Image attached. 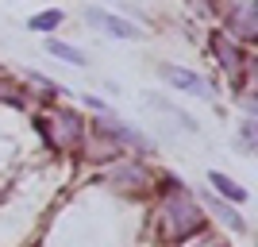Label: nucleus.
<instances>
[{
	"mask_svg": "<svg viewBox=\"0 0 258 247\" xmlns=\"http://www.w3.org/2000/svg\"><path fill=\"white\" fill-rule=\"evenodd\" d=\"M197 228H201V209H197V201L189 197V189L166 197V205H162V236L177 243V239L193 236Z\"/></svg>",
	"mask_w": 258,
	"mask_h": 247,
	"instance_id": "1",
	"label": "nucleus"
},
{
	"mask_svg": "<svg viewBox=\"0 0 258 247\" xmlns=\"http://www.w3.org/2000/svg\"><path fill=\"white\" fill-rule=\"evenodd\" d=\"M97 135L100 139H108V143H123V147H135L139 155H154V143L143 135V131H135V128H127L123 120H116V116H100L97 120Z\"/></svg>",
	"mask_w": 258,
	"mask_h": 247,
	"instance_id": "2",
	"label": "nucleus"
},
{
	"mask_svg": "<svg viewBox=\"0 0 258 247\" xmlns=\"http://www.w3.org/2000/svg\"><path fill=\"white\" fill-rule=\"evenodd\" d=\"M254 31H258V4L254 0H235L227 8V35L239 43H250Z\"/></svg>",
	"mask_w": 258,
	"mask_h": 247,
	"instance_id": "3",
	"label": "nucleus"
},
{
	"mask_svg": "<svg viewBox=\"0 0 258 247\" xmlns=\"http://www.w3.org/2000/svg\"><path fill=\"white\" fill-rule=\"evenodd\" d=\"M158 74L166 77L173 89L189 93V97H205V101L216 97V93H212V81H208V77H201V74H193V70H181V66H166V62H162Z\"/></svg>",
	"mask_w": 258,
	"mask_h": 247,
	"instance_id": "4",
	"label": "nucleus"
},
{
	"mask_svg": "<svg viewBox=\"0 0 258 247\" xmlns=\"http://www.w3.org/2000/svg\"><path fill=\"white\" fill-rule=\"evenodd\" d=\"M85 20L97 27V31H104V35H112V39H139V27L131 20H123V16H112V12H104V8H89L85 12Z\"/></svg>",
	"mask_w": 258,
	"mask_h": 247,
	"instance_id": "5",
	"label": "nucleus"
},
{
	"mask_svg": "<svg viewBox=\"0 0 258 247\" xmlns=\"http://www.w3.org/2000/svg\"><path fill=\"white\" fill-rule=\"evenodd\" d=\"M212 51H216V58H220V66H224L227 74H239L243 70V51H239V43L231 39V35H224V31H216L212 35Z\"/></svg>",
	"mask_w": 258,
	"mask_h": 247,
	"instance_id": "6",
	"label": "nucleus"
},
{
	"mask_svg": "<svg viewBox=\"0 0 258 247\" xmlns=\"http://www.w3.org/2000/svg\"><path fill=\"white\" fill-rule=\"evenodd\" d=\"M108 182L119 185V189H147L151 174H147V166H143V162H123V166H116V170L108 174Z\"/></svg>",
	"mask_w": 258,
	"mask_h": 247,
	"instance_id": "7",
	"label": "nucleus"
},
{
	"mask_svg": "<svg viewBox=\"0 0 258 247\" xmlns=\"http://www.w3.org/2000/svg\"><path fill=\"white\" fill-rule=\"evenodd\" d=\"M147 105H151L154 112H162V116H170V120H177V128H181V131H197L193 116H189V112H181V108L173 105V101L158 97V93H147Z\"/></svg>",
	"mask_w": 258,
	"mask_h": 247,
	"instance_id": "8",
	"label": "nucleus"
},
{
	"mask_svg": "<svg viewBox=\"0 0 258 247\" xmlns=\"http://www.w3.org/2000/svg\"><path fill=\"white\" fill-rule=\"evenodd\" d=\"M201 197H205V205L212 209L216 216H220V220H224L227 228H231V232H247V224H243V216H239L235 209H231V205H224L220 197H212V193H201Z\"/></svg>",
	"mask_w": 258,
	"mask_h": 247,
	"instance_id": "9",
	"label": "nucleus"
},
{
	"mask_svg": "<svg viewBox=\"0 0 258 247\" xmlns=\"http://www.w3.org/2000/svg\"><path fill=\"white\" fill-rule=\"evenodd\" d=\"M208 182H212V185H216V189H220L224 197H231L235 205H243V201H247V189H243V185H239L235 178H227V174L212 170V174H208Z\"/></svg>",
	"mask_w": 258,
	"mask_h": 247,
	"instance_id": "10",
	"label": "nucleus"
},
{
	"mask_svg": "<svg viewBox=\"0 0 258 247\" xmlns=\"http://www.w3.org/2000/svg\"><path fill=\"white\" fill-rule=\"evenodd\" d=\"M46 51H50V54H58V58H66L70 66H89L85 51H77V46H70V43H46Z\"/></svg>",
	"mask_w": 258,
	"mask_h": 247,
	"instance_id": "11",
	"label": "nucleus"
},
{
	"mask_svg": "<svg viewBox=\"0 0 258 247\" xmlns=\"http://www.w3.org/2000/svg\"><path fill=\"white\" fill-rule=\"evenodd\" d=\"M62 23V12H39V16H31V31H54Z\"/></svg>",
	"mask_w": 258,
	"mask_h": 247,
	"instance_id": "12",
	"label": "nucleus"
},
{
	"mask_svg": "<svg viewBox=\"0 0 258 247\" xmlns=\"http://www.w3.org/2000/svg\"><path fill=\"white\" fill-rule=\"evenodd\" d=\"M254 128H258L254 116H247L243 124H239V147L243 151H254Z\"/></svg>",
	"mask_w": 258,
	"mask_h": 247,
	"instance_id": "13",
	"label": "nucleus"
},
{
	"mask_svg": "<svg viewBox=\"0 0 258 247\" xmlns=\"http://www.w3.org/2000/svg\"><path fill=\"white\" fill-rule=\"evenodd\" d=\"M31 81H35L39 89H43V93H50V97H62V93H66V89L58 85V81H50V77H43V74H31Z\"/></svg>",
	"mask_w": 258,
	"mask_h": 247,
	"instance_id": "14",
	"label": "nucleus"
},
{
	"mask_svg": "<svg viewBox=\"0 0 258 247\" xmlns=\"http://www.w3.org/2000/svg\"><path fill=\"white\" fill-rule=\"evenodd\" d=\"M193 8H201V12H208V0H189Z\"/></svg>",
	"mask_w": 258,
	"mask_h": 247,
	"instance_id": "15",
	"label": "nucleus"
}]
</instances>
